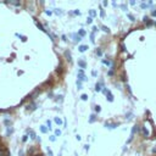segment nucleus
<instances>
[{
    "mask_svg": "<svg viewBox=\"0 0 156 156\" xmlns=\"http://www.w3.org/2000/svg\"><path fill=\"white\" fill-rule=\"evenodd\" d=\"M78 80H79V82H82V80H87V77L84 76L83 69H79V71H78Z\"/></svg>",
    "mask_w": 156,
    "mask_h": 156,
    "instance_id": "f257e3e1",
    "label": "nucleus"
},
{
    "mask_svg": "<svg viewBox=\"0 0 156 156\" xmlns=\"http://www.w3.org/2000/svg\"><path fill=\"white\" fill-rule=\"evenodd\" d=\"M35 24H37V27H38V28H39L40 30H43V32H46V29H45V28H44V27L41 26V23H39V22H38L37 20H35Z\"/></svg>",
    "mask_w": 156,
    "mask_h": 156,
    "instance_id": "f03ea898",
    "label": "nucleus"
},
{
    "mask_svg": "<svg viewBox=\"0 0 156 156\" xmlns=\"http://www.w3.org/2000/svg\"><path fill=\"white\" fill-rule=\"evenodd\" d=\"M78 49H79V51H80V52H84V51H87V50H88V45H80Z\"/></svg>",
    "mask_w": 156,
    "mask_h": 156,
    "instance_id": "7ed1b4c3",
    "label": "nucleus"
},
{
    "mask_svg": "<svg viewBox=\"0 0 156 156\" xmlns=\"http://www.w3.org/2000/svg\"><path fill=\"white\" fill-rule=\"evenodd\" d=\"M78 66H79V67H82V68H85V66H87V63H85L84 61H82V60H79V61H78Z\"/></svg>",
    "mask_w": 156,
    "mask_h": 156,
    "instance_id": "20e7f679",
    "label": "nucleus"
},
{
    "mask_svg": "<svg viewBox=\"0 0 156 156\" xmlns=\"http://www.w3.org/2000/svg\"><path fill=\"white\" fill-rule=\"evenodd\" d=\"M106 96H107V100H108V101H113V95H112L110 91L106 94Z\"/></svg>",
    "mask_w": 156,
    "mask_h": 156,
    "instance_id": "39448f33",
    "label": "nucleus"
},
{
    "mask_svg": "<svg viewBox=\"0 0 156 156\" xmlns=\"http://www.w3.org/2000/svg\"><path fill=\"white\" fill-rule=\"evenodd\" d=\"M105 126H106L107 128H110V129H111V128H116V127H117L118 124H117V123H113V124H110V123H106Z\"/></svg>",
    "mask_w": 156,
    "mask_h": 156,
    "instance_id": "423d86ee",
    "label": "nucleus"
},
{
    "mask_svg": "<svg viewBox=\"0 0 156 156\" xmlns=\"http://www.w3.org/2000/svg\"><path fill=\"white\" fill-rule=\"evenodd\" d=\"M80 39H82V37H79L78 34H73V40L74 41H79Z\"/></svg>",
    "mask_w": 156,
    "mask_h": 156,
    "instance_id": "0eeeda50",
    "label": "nucleus"
},
{
    "mask_svg": "<svg viewBox=\"0 0 156 156\" xmlns=\"http://www.w3.org/2000/svg\"><path fill=\"white\" fill-rule=\"evenodd\" d=\"M141 130H143V134H144V136H149V132H147V129H146L145 127H143V128H141Z\"/></svg>",
    "mask_w": 156,
    "mask_h": 156,
    "instance_id": "6e6552de",
    "label": "nucleus"
},
{
    "mask_svg": "<svg viewBox=\"0 0 156 156\" xmlns=\"http://www.w3.org/2000/svg\"><path fill=\"white\" fill-rule=\"evenodd\" d=\"M65 56L67 57V60H68V61H71V60H72V58H71V52H69V51H65Z\"/></svg>",
    "mask_w": 156,
    "mask_h": 156,
    "instance_id": "1a4fd4ad",
    "label": "nucleus"
},
{
    "mask_svg": "<svg viewBox=\"0 0 156 156\" xmlns=\"http://www.w3.org/2000/svg\"><path fill=\"white\" fill-rule=\"evenodd\" d=\"M101 90V83H96L95 85V91H100Z\"/></svg>",
    "mask_w": 156,
    "mask_h": 156,
    "instance_id": "9d476101",
    "label": "nucleus"
},
{
    "mask_svg": "<svg viewBox=\"0 0 156 156\" xmlns=\"http://www.w3.org/2000/svg\"><path fill=\"white\" fill-rule=\"evenodd\" d=\"M55 123L60 126V124H62V119H61L60 117H56V118H55Z\"/></svg>",
    "mask_w": 156,
    "mask_h": 156,
    "instance_id": "9b49d317",
    "label": "nucleus"
},
{
    "mask_svg": "<svg viewBox=\"0 0 156 156\" xmlns=\"http://www.w3.org/2000/svg\"><path fill=\"white\" fill-rule=\"evenodd\" d=\"M78 35H79V37H84V35H85V30H84V29H79Z\"/></svg>",
    "mask_w": 156,
    "mask_h": 156,
    "instance_id": "f8f14e48",
    "label": "nucleus"
},
{
    "mask_svg": "<svg viewBox=\"0 0 156 156\" xmlns=\"http://www.w3.org/2000/svg\"><path fill=\"white\" fill-rule=\"evenodd\" d=\"M40 132H41V133H46V132H48V128H46L45 126H40Z\"/></svg>",
    "mask_w": 156,
    "mask_h": 156,
    "instance_id": "ddd939ff",
    "label": "nucleus"
},
{
    "mask_svg": "<svg viewBox=\"0 0 156 156\" xmlns=\"http://www.w3.org/2000/svg\"><path fill=\"white\" fill-rule=\"evenodd\" d=\"M0 156H9V154L6 151H4V150L0 149Z\"/></svg>",
    "mask_w": 156,
    "mask_h": 156,
    "instance_id": "4468645a",
    "label": "nucleus"
},
{
    "mask_svg": "<svg viewBox=\"0 0 156 156\" xmlns=\"http://www.w3.org/2000/svg\"><path fill=\"white\" fill-rule=\"evenodd\" d=\"M101 29H102L104 32H106V33H110V29H108L106 26H102V27H101Z\"/></svg>",
    "mask_w": 156,
    "mask_h": 156,
    "instance_id": "2eb2a0df",
    "label": "nucleus"
},
{
    "mask_svg": "<svg viewBox=\"0 0 156 156\" xmlns=\"http://www.w3.org/2000/svg\"><path fill=\"white\" fill-rule=\"evenodd\" d=\"M89 15H90V17H94V16L96 15V12H95L94 10H90V11H89Z\"/></svg>",
    "mask_w": 156,
    "mask_h": 156,
    "instance_id": "dca6fc26",
    "label": "nucleus"
},
{
    "mask_svg": "<svg viewBox=\"0 0 156 156\" xmlns=\"http://www.w3.org/2000/svg\"><path fill=\"white\" fill-rule=\"evenodd\" d=\"M95 117H96L95 115H91V116H90V118H89V122H90V123H91V122H94V121H95Z\"/></svg>",
    "mask_w": 156,
    "mask_h": 156,
    "instance_id": "f3484780",
    "label": "nucleus"
},
{
    "mask_svg": "<svg viewBox=\"0 0 156 156\" xmlns=\"http://www.w3.org/2000/svg\"><path fill=\"white\" fill-rule=\"evenodd\" d=\"M29 134H30V138H32V139H34V138H35V133H34L32 129L29 130Z\"/></svg>",
    "mask_w": 156,
    "mask_h": 156,
    "instance_id": "a211bd4d",
    "label": "nucleus"
},
{
    "mask_svg": "<svg viewBox=\"0 0 156 156\" xmlns=\"http://www.w3.org/2000/svg\"><path fill=\"white\" fill-rule=\"evenodd\" d=\"M147 6H149V4H145V2H143V4H140V7H141V9H146Z\"/></svg>",
    "mask_w": 156,
    "mask_h": 156,
    "instance_id": "6ab92c4d",
    "label": "nucleus"
},
{
    "mask_svg": "<svg viewBox=\"0 0 156 156\" xmlns=\"http://www.w3.org/2000/svg\"><path fill=\"white\" fill-rule=\"evenodd\" d=\"M80 98H82V100H84V101H85V100H88V95H87V94H83Z\"/></svg>",
    "mask_w": 156,
    "mask_h": 156,
    "instance_id": "aec40b11",
    "label": "nucleus"
},
{
    "mask_svg": "<svg viewBox=\"0 0 156 156\" xmlns=\"http://www.w3.org/2000/svg\"><path fill=\"white\" fill-rule=\"evenodd\" d=\"M46 126H48V128H49V129H51V122H50L49 119L46 121Z\"/></svg>",
    "mask_w": 156,
    "mask_h": 156,
    "instance_id": "412c9836",
    "label": "nucleus"
},
{
    "mask_svg": "<svg viewBox=\"0 0 156 156\" xmlns=\"http://www.w3.org/2000/svg\"><path fill=\"white\" fill-rule=\"evenodd\" d=\"M128 17H129V20H130L132 22H134V21H135V18H134V16H132V15H128Z\"/></svg>",
    "mask_w": 156,
    "mask_h": 156,
    "instance_id": "4be33fe9",
    "label": "nucleus"
},
{
    "mask_svg": "<svg viewBox=\"0 0 156 156\" xmlns=\"http://www.w3.org/2000/svg\"><path fill=\"white\" fill-rule=\"evenodd\" d=\"M55 135H61V130L60 129H56L55 130Z\"/></svg>",
    "mask_w": 156,
    "mask_h": 156,
    "instance_id": "5701e85b",
    "label": "nucleus"
},
{
    "mask_svg": "<svg viewBox=\"0 0 156 156\" xmlns=\"http://www.w3.org/2000/svg\"><path fill=\"white\" fill-rule=\"evenodd\" d=\"M91 21H93V18H91V17H88V20H87V23H88V24H90V23H91Z\"/></svg>",
    "mask_w": 156,
    "mask_h": 156,
    "instance_id": "b1692460",
    "label": "nucleus"
},
{
    "mask_svg": "<svg viewBox=\"0 0 156 156\" xmlns=\"http://www.w3.org/2000/svg\"><path fill=\"white\" fill-rule=\"evenodd\" d=\"M77 87H78V89H80V88H82V83H80L79 80H77Z\"/></svg>",
    "mask_w": 156,
    "mask_h": 156,
    "instance_id": "393cba45",
    "label": "nucleus"
},
{
    "mask_svg": "<svg viewBox=\"0 0 156 156\" xmlns=\"http://www.w3.org/2000/svg\"><path fill=\"white\" fill-rule=\"evenodd\" d=\"M100 110H101V108H100V106H99V105H96V106H95V111H96V112H100Z\"/></svg>",
    "mask_w": 156,
    "mask_h": 156,
    "instance_id": "a878e982",
    "label": "nucleus"
},
{
    "mask_svg": "<svg viewBox=\"0 0 156 156\" xmlns=\"http://www.w3.org/2000/svg\"><path fill=\"white\" fill-rule=\"evenodd\" d=\"M55 136H56V135H51V136L49 138V139H50V141H55V139H56Z\"/></svg>",
    "mask_w": 156,
    "mask_h": 156,
    "instance_id": "bb28decb",
    "label": "nucleus"
},
{
    "mask_svg": "<svg viewBox=\"0 0 156 156\" xmlns=\"http://www.w3.org/2000/svg\"><path fill=\"white\" fill-rule=\"evenodd\" d=\"M90 40L94 43V33H91V34H90Z\"/></svg>",
    "mask_w": 156,
    "mask_h": 156,
    "instance_id": "cd10ccee",
    "label": "nucleus"
},
{
    "mask_svg": "<svg viewBox=\"0 0 156 156\" xmlns=\"http://www.w3.org/2000/svg\"><path fill=\"white\" fill-rule=\"evenodd\" d=\"M12 132H13L12 128H7V134H10V133H12Z\"/></svg>",
    "mask_w": 156,
    "mask_h": 156,
    "instance_id": "c85d7f7f",
    "label": "nucleus"
},
{
    "mask_svg": "<svg viewBox=\"0 0 156 156\" xmlns=\"http://www.w3.org/2000/svg\"><path fill=\"white\" fill-rule=\"evenodd\" d=\"M48 155H49V156H52V151H51L50 149H48Z\"/></svg>",
    "mask_w": 156,
    "mask_h": 156,
    "instance_id": "c756f323",
    "label": "nucleus"
},
{
    "mask_svg": "<svg viewBox=\"0 0 156 156\" xmlns=\"http://www.w3.org/2000/svg\"><path fill=\"white\" fill-rule=\"evenodd\" d=\"M45 13H46V15H49V16H50V15H51V13H52V12H51V11H50V10H46V11H45Z\"/></svg>",
    "mask_w": 156,
    "mask_h": 156,
    "instance_id": "7c9ffc66",
    "label": "nucleus"
},
{
    "mask_svg": "<svg viewBox=\"0 0 156 156\" xmlns=\"http://www.w3.org/2000/svg\"><path fill=\"white\" fill-rule=\"evenodd\" d=\"M100 15H101V17H104V16H105V11L101 10V11H100Z\"/></svg>",
    "mask_w": 156,
    "mask_h": 156,
    "instance_id": "2f4dec72",
    "label": "nucleus"
},
{
    "mask_svg": "<svg viewBox=\"0 0 156 156\" xmlns=\"http://www.w3.org/2000/svg\"><path fill=\"white\" fill-rule=\"evenodd\" d=\"M96 54H98L99 56H101V50H100V49H98V50H96Z\"/></svg>",
    "mask_w": 156,
    "mask_h": 156,
    "instance_id": "473e14b6",
    "label": "nucleus"
},
{
    "mask_svg": "<svg viewBox=\"0 0 156 156\" xmlns=\"http://www.w3.org/2000/svg\"><path fill=\"white\" fill-rule=\"evenodd\" d=\"M151 16H152V17H156V10H155V11H152V12H151Z\"/></svg>",
    "mask_w": 156,
    "mask_h": 156,
    "instance_id": "72a5a7b5",
    "label": "nucleus"
},
{
    "mask_svg": "<svg viewBox=\"0 0 156 156\" xmlns=\"http://www.w3.org/2000/svg\"><path fill=\"white\" fill-rule=\"evenodd\" d=\"M102 62H104V63H105V65H110V63H111V62H110V61H106V60H104V61H102Z\"/></svg>",
    "mask_w": 156,
    "mask_h": 156,
    "instance_id": "f704fd0d",
    "label": "nucleus"
},
{
    "mask_svg": "<svg viewBox=\"0 0 156 156\" xmlns=\"http://www.w3.org/2000/svg\"><path fill=\"white\" fill-rule=\"evenodd\" d=\"M112 74H113V69H110L108 71V76H112Z\"/></svg>",
    "mask_w": 156,
    "mask_h": 156,
    "instance_id": "c9c22d12",
    "label": "nucleus"
},
{
    "mask_svg": "<svg viewBox=\"0 0 156 156\" xmlns=\"http://www.w3.org/2000/svg\"><path fill=\"white\" fill-rule=\"evenodd\" d=\"M74 15H80V12H79L78 10H76V11H74Z\"/></svg>",
    "mask_w": 156,
    "mask_h": 156,
    "instance_id": "e433bc0d",
    "label": "nucleus"
},
{
    "mask_svg": "<svg viewBox=\"0 0 156 156\" xmlns=\"http://www.w3.org/2000/svg\"><path fill=\"white\" fill-rule=\"evenodd\" d=\"M96 30H98V27H93V33L96 32Z\"/></svg>",
    "mask_w": 156,
    "mask_h": 156,
    "instance_id": "4c0bfd02",
    "label": "nucleus"
},
{
    "mask_svg": "<svg viewBox=\"0 0 156 156\" xmlns=\"http://www.w3.org/2000/svg\"><path fill=\"white\" fill-rule=\"evenodd\" d=\"M22 140H23V141H26V140H27V135H23V138H22Z\"/></svg>",
    "mask_w": 156,
    "mask_h": 156,
    "instance_id": "58836bf2",
    "label": "nucleus"
},
{
    "mask_svg": "<svg viewBox=\"0 0 156 156\" xmlns=\"http://www.w3.org/2000/svg\"><path fill=\"white\" fill-rule=\"evenodd\" d=\"M129 4H130V5H135V1H134V0H132Z\"/></svg>",
    "mask_w": 156,
    "mask_h": 156,
    "instance_id": "ea45409f",
    "label": "nucleus"
},
{
    "mask_svg": "<svg viewBox=\"0 0 156 156\" xmlns=\"http://www.w3.org/2000/svg\"><path fill=\"white\" fill-rule=\"evenodd\" d=\"M5 124H10V121L9 119H5Z\"/></svg>",
    "mask_w": 156,
    "mask_h": 156,
    "instance_id": "a19ab883",
    "label": "nucleus"
},
{
    "mask_svg": "<svg viewBox=\"0 0 156 156\" xmlns=\"http://www.w3.org/2000/svg\"><path fill=\"white\" fill-rule=\"evenodd\" d=\"M84 149L85 150H89V145H84Z\"/></svg>",
    "mask_w": 156,
    "mask_h": 156,
    "instance_id": "79ce46f5",
    "label": "nucleus"
},
{
    "mask_svg": "<svg viewBox=\"0 0 156 156\" xmlns=\"http://www.w3.org/2000/svg\"><path fill=\"white\" fill-rule=\"evenodd\" d=\"M35 156H40V155H35Z\"/></svg>",
    "mask_w": 156,
    "mask_h": 156,
    "instance_id": "37998d69",
    "label": "nucleus"
}]
</instances>
